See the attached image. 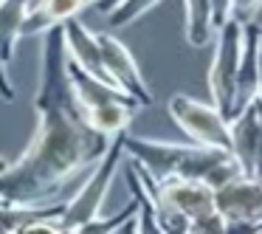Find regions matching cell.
I'll use <instances>...</instances> for the list:
<instances>
[{
	"instance_id": "7",
	"label": "cell",
	"mask_w": 262,
	"mask_h": 234,
	"mask_svg": "<svg viewBox=\"0 0 262 234\" xmlns=\"http://www.w3.org/2000/svg\"><path fill=\"white\" fill-rule=\"evenodd\" d=\"M217 211L228 220L231 234H251L262 223V181L239 175L217 189Z\"/></svg>"
},
{
	"instance_id": "25",
	"label": "cell",
	"mask_w": 262,
	"mask_h": 234,
	"mask_svg": "<svg viewBox=\"0 0 262 234\" xmlns=\"http://www.w3.org/2000/svg\"><path fill=\"white\" fill-rule=\"evenodd\" d=\"M136 217H138V215H136ZM136 217H133V220H127L116 234H138V220H136Z\"/></svg>"
},
{
	"instance_id": "16",
	"label": "cell",
	"mask_w": 262,
	"mask_h": 234,
	"mask_svg": "<svg viewBox=\"0 0 262 234\" xmlns=\"http://www.w3.org/2000/svg\"><path fill=\"white\" fill-rule=\"evenodd\" d=\"M138 108H141V104H138L136 99H130V102H113V104H104V108L88 110L85 119L93 130L116 138V136H121V133H127V127L133 124Z\"/></svg>"
},
{
	"instance_id": "22",
	"label": "cell",
	"mask_w": 262,
	"mask_h": 234,
	"mask_svg": "<svg viewBox=\"0 0 262 234\" xmlns=\"http://www.w3.org/2000/svg\"><path fill=\"white\" fill-rule=\"evenodd\" d=\"M14 234H68V231L62 228L59 220H40V223H31V226L20 228Z\"/></svg>"
},
{
	"instance_id": "23",
	"label": "cell",
	"mask_w": 262,
	"mask_h": 234,
	"mask_svg": "<svg viewBox=\"0 0 262 234\" xmlns=\"http://www.w3.org/2000/svg\"><path fill=\"white\" fill-rule=\"evenodd\" d=\"M214 17H217V29L226 20H231V0H214Z\"/></svg>"
},
{
	"instance_id": "9",
	"label": "cell",
	"mask_w": 262,
	"mask_h": 234,
	"mask_svg": "<svg viewBox=\"0 0 262 234\" xmlns=\"http://www.w3.org/2000/svg\"><path fill=\"white\" fill-rule=\"evenodd\" d=\"M231 155L239 161L245 175L256 178V158L262 144V96L251 102L237 119L231 121Z\"/></svg>"
},
{
	"instance_id": "6",
	"label": "cell",
	"mask_w": 262,
	"mask_h": 234,
	"mask_svg": "<svg viewBox=\"0 0 262 234\" xmlns=\"http://www.w3.org/2000/svg\"><path fill=\"white\" fill-rule=\"evenodd\" d=\"M138 172H141L144 183L149 186V192H152L158 206L181 211L189 220H194L200 215H209V211L217 209V189H211L206 181H194V178H166V181H155L141 164H138Z\"/></svg>"
},
{
	"instance_id": "14",
	"label": "cell",
	"mask_w": 262,
	"mask_h": 234,
	"mask_svg": "<svg viewBox=\"0 0 262 234\" xmlns=\"http://www.w3.org/2000/svg\"><path fill=\"white\" fill-rule=\"evenodd\" d=\"M29 12H31V0H0V57H3V71H9L14 48L23 40Z\"/></svg>"
},
{
	"instance_id": "11",
	"label": "cell",
	"mask_w": 262,
	"mask_h": 234,
	"mask_svg": "<svg viewBox=\"0 0 262 234\" xmlns=\"http://www.w3.org/2000/svg\"><path fill=\"white\" fill-rule=\"evenodd\" d=\"M71 85H74V96H76V102H79L82 113L96 110V108H104V104H113V102H130L133 99L130 93H124L121 88H116L113 82L88 74L85 68H79V65L74 62V59H71Z\"/></svg>"
},
{
	"instance_id": "8",
	"label": "cell",
	"mask_w": 262,
	"mask_h": 234,
	"mask_svg": "<svg viewBox=\"0 0 262 234\" xmlns=\"http://www.w3.org/2000/svg\"><path fill=\"white\" fill-rule=\"evenodd\" d=\"M99 46H102L107 79L116 88H121L124 93H130L133 99H138L141 108H149L152 104V93H149L147 82L141 76V68H138L136 57L127 51V46L116 34H102V31H99Z\"/></svg>"
},
{
	"instance_id": "10",
	"label": "cell",
	"mask_w": 262,
	"mask_h": 234,
	"mask_svg": "<svg viewBox=\"0 0 262 234\" xmlns=\"http://www.w3.org/2000/svg\"><path fill=\"white\" fill-rule=\"evenodd\" d=\"M259 34L262 26L248 23L245 26V46H243V62L237 76V116L251 102L262 96V79H259Z\"/></svg>"
},
{
	"instance_id": "17",
	"label": "cell",
	"mask_w": 262,
	"mask_h": 234,
	"mask_svg": "<svg viewBox=\"0 0 262 234\" xmlns=\"http://www.w3.org/2000/svg\"><path fill=\"white\" fill-rule=\"evenodd\" d=\"M68 203H48V206H3V231H20L40 220H62Z\"/></svg>"
},
{
	"instance_id": "12",
	"label": "cell",
	"mask_w": 262,
	"mask_h": 234,
	"mask_svg": "<svg viewBox=\"0 0 262 234\" xmlns=\"http://www.w3.org/2000/svg\"><path fill=\"white\" fill-rule=\"evenodd\" d=\"M65 40H68V51L79 68H85L88 74L107 79L104 71V57H102V46H99V31H91L79 23V17L65 23ZM110 82V79H107Z\"/></svg>"
},
{
	"instance_id": "20",
	"label": "cell",
	"mask_w": 262,
	"mask_h": 234,
	"mask_svg": "<svg viewBox=\"0 0 262 234\" xmlns=\"http://www.w3.org/2000/svg\"><path fill=\"white\" fill-rule=\"evenodd\" d=\"M189 234H231V226L228 220L220 215V211H209V215H200L189 223Z\"/></svg>"
},
{
	"instance_id": "3",
	"label": "cell",
	"mask_w": 262,
	"mask_h": 234,
	"mask_svg": "<svg viewBox=\"0 0 262 234\" xmlns=\"http://www.w3.org/2000/svg\"><path fill=\"white\" fill-rule=\"evenodd\" d=\"M245 26L239 20H226L214 37V57L209 68V93L211 102L223 110L228 121L237 119V76L243 62Z\"/></svg>"
},
{
	"instance_id": "24",
	"label": "cell",
	"mask_w": 262,
	"mask_h": 234,
	"mask_svg": "<svg viewBox=\"0 0 262 234\" xmlns=\"http://www.w3.org/2000/svg\"><path fill=\"white\" fill-rule=\"evenodd\" d=\"M124 0H96V12H102V14H113L116 9L121 6Z\"/></svg>"
},
{
	"instance_id": "18",
	"label": "cell",
	"mask_w": 262,
	"mask_h": 234,
	"mask_svg": "<svg viewBox=\"0 0 262 234\" xmlns=\"http://www.w3.org/2000/svg\"><path fill=\"white\" fill-rule=\"evenodd\" d=\"M138 215V200L133 198L130 203L124 206V209L119 211V215H104V217H93V220L82 223V226H76L71 234H116L121 226H124L127 220H133V217Z\"/></svg>"
},
{
	"instance_id": "15",
	"label": "cell",
	"mask_w": 262,
	"mask_h": 234,
	"mask_svg": "<svg viewBox=\"0 0 262 234\" xmlns=\"http://www.w3.org/2000/svg\"><path fill=\"white\" fill-rule=\"evenodd\" d=\"M183 34L189 46L203 48L211 37H217V17H214V0H183Z\"/></svg>"
},
{
	"instance_id": "1",
	"label": "cell",
	"mask_w": 262,
	"mask_h": 234,
	"mask_svg": "<svg viewBox=\"0 0 262 234\" xmlns=\"http://www.w3.org/2000/svg\"><path fill=\"white\" fill-rule=\"evenodd\" d=\"M34 110L37 127L29 147L3 164V206H34L46 200L82 169L96 166L113 144L110 136L88 124L79 102L34 104Z\"/></svg>"
},
{
	"instance_id": "26",
	"label": "cell",
	"mask_w": 262,
	"mask_h": 234,
	"mask_svg": "<svg viewBox=\"0 0 262 234\" xmlns=\"http://www.w3.org/2000/svg\"><path fill=\"white\" fill-rule=\"evenodd\" d=\"M259 79H262V34H259Z\"/></svg>"
},
{
	"instance_id": "21",
	"label": "cell",
	"mask_w": 262,
	"mask_h": 234,
	"mask_svg": "<svg viewBox=\"0 0 262 234\" xmlns=\"http://www.w3.org/2000/svg\"><path fill=\"white\" fill-rule=\"evenodd\" d=\"M259 6H262V0H231V20H239L243 26L256 23Z\"/></svg>"
},
{
	"instance_id": "27",
	"label": "cell",
	"mask_w": 262,
	"mask_h": 234,
	"mask_svg": "<svg viewBox=\"0 0 262 234\" xmlns=\"http://www.w3.org/2000/svg\"><path fill=\"white\" fill-rule=\"evenodd\" d=\"M251 234H262V223H259V226H256V228H254V231H251Z\"/></svg>"
},
{
	"instance_id": "4",
	"label": "cell",
	"mask_w": 262,
	"mask_h": 234,
	"mask_svg": "<svg viewBox=\"0 0 262 234\" xmlns=\"http://www.w3.org/2000/svg\"><path fill=\"white\" fill-rule=\"evenodd\" d=\"M124 141H127V133H121V136L113 138L110 150L91 169V175H88V181L82 183V189L68 200V209H65L62 220H59L68 234L74 231L76 226H82V223L93 220V217H102V206H104V200H107V192H110V186H113V178H116V172H119V164H121V158H124V153H127Z\"/></svg>"
},
{
	"instance_id": "2",
	"label": "cell",
	"mask_w": 262,
	"mask_h": 234,
	"mask_svg": "<svg viewBox=\"0 0 262 234\" xmlns=\"http://www.w3.org/2000/svg\"><path fill=\"white\" fill-rule=\"evenodd\" d=\"M127 155L138 161L155 181L166 178H194L206 181L209 172L228 158L231 153L217 147H203V144H175V141H155L147 136H130L127 133Z\"/></svg>"
},
{
	"instance_id": "5",
	"label": "cell",
	"mask_w": 262,
	"mask_h": 234,
	"mask_svg": "<svg viewBox=\"0 0 262 234\" xmlns=\"http://www.w3.org/2000/svg\"><path fill=\"white\" fill-rule=\"evenodd\" d=\"M166 113L194 144L231 153V121L223 116V110L214 102H200L186 93H175L166 102Z\"/></svg>"
},
{
	"instance_id": "13",
	"label": "cell",
	"mask_w": 262,
	"mask_h": 234,
	"mask_svg": "<svg viewBox=\"0 0 262 234\" xmlns=\"http://www.w3.org/2000/svg\"><path fill=\"white\" fill-rule=\"evenodd\" d=\"M85 6H96V0H31V12L29 20H26L23 37L46 34L54 26L74 20Z\"/></svg>"
},
{
	"instance_id": "28",
	"label": "cell",
	"mask_w": 262,
	"mask_h": 234,
	"mask_svg": "<svg viewBox=\"0 0 262 234\" xmlns=\"http://www.w3.org/2000/svg\"><path fill=\"white\" fill-rule=\"evenodd\" d=\"M3 234H12V231H3Z\"/></svg>"
},
{
	"instance_id": "19",
	"label": "cell",
	"mask_w": 262,
	"mask_h": 234,
	"mask_svg": "<svg viewBox=\"0 0 262 234\" xmlns=\"http://www.w3.org/2000/svg\"><path fill=\"white\" fill-rule=\"evenodd\" d=\"M158 3L161 0H124L113 14H107L110 29H124V26L136 23V20H141L144 14H147L149 9H155Z\"/></svg>"
}]
</instances>
